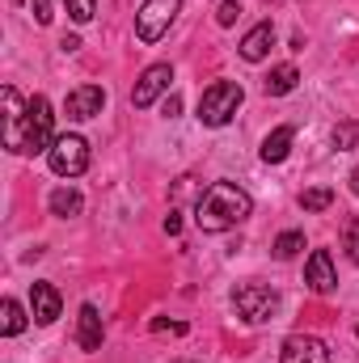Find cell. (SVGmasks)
I'll return each mask as SVG.
<instances>
[{
	"instance_id": "obj_9",
	"label": "cell",
	"mask_w": 359,
	"mask_h": 363,
	"mask_svg": "<svg viewBox=\"0 0 359 363\" xmlns=\"http://www.w3.org/2000/svg\"><path fill=\"white\" fill-rule=\"evenodd\" d=\"M101 106H106V89H101V85H77V89L68 93V101H64L68 118H77V123L101 114Z\"/></svg>"
},
{
	"instance_id": "obj_31",
	"label": "cell",
	"mask_w": 359,
	"mask_h": 363,
	"mask_svg": "<svg viewBox=\"0 0 359 363\" xmlns=\"http://www.w3.org/2000/svg\"><path fill=\"white\" fill-rule=\"evenodd\" d=\"M355 334H359V321H355Z\"/></svg>"
},
{
	"instance_id": "obj_2",
	"label": "cell",
	"mask_w": 359,
	"mask_h": 363,
	"mask_svg": "<svg viewBox=\"0 0 359 363\" xmlns=\"http://www.w3.org/2000/svg\"><path fill=\"white\" fill-rule=\"evenodd\" d=\"M4 144H9V152H21V157L51 152V144H55V114H51V101L43 93H34L26 101V114L13 127H4Z\"/></svg>"
},
{
	"instance_id": "obj_19",
	"label": "cell",
	"mask_w": 359,
	"mask_h": 363,
	"mask_svg": "<svg viewBox=\"0 0 359 363\" xmlns=\"http://www.w3.org/2000/svg\"><path fill=\"white\" fill-rule=\"evenodd\" d=\"M355 144H359V123L355 118H343V123L334 127V148H338V152H351Z\"/></svg>"
},
{
	"instance_id": "obj_5",
	"label": "cell",
	"mask_w": 359,
	"mask_h": 363,
	"mask_svg": "<svg viewBox=\"0 0 359 363\" xmlns=\"http://www.w3.org/2000/svg\"><path fill=\"white\" fill-rule=\"evenodd\" d=\"M233 308H237L250 325H263V321H270V317L279 313V291L267 287V283H241V287L233 291Z\"/></svg>"
},
{
	"instance_id": "obj_7",
	"label": "cell",
	"mask_w": 359,
	"mask_h": 363,
	"mask_svg": "<svg viewBox=\"0 0 359 363\" xmlns=\"http://www.w3.org/2000/svg\"><path fill=\"white\" fill-rule=\"evenodd\" d=\"M170 81H174V68H170V64H153V68H144L140 81H136V89H131V106H136V110H148L161 93L170 89Z\"/></svg>"
},
{
	"instance_id": "obj_21",
	"label": "cell",
	"mask_w": 359,
	"mask_h": 363,
	"mask_svg": "<svg viewBox=\"0 0 359 363\" xmlns=\"http://www.w3.org/2000/svg\"><path fill=\"white\" fill-rule=\"evenodd\" d=\"M4 110H9V114H4V127H13V123L26 114V101L17 97V89H13V85H4Z\"/></svg>"
},
{
	"instance_id": "obj_13",
	"label": "cell",
	"mask_w": 359,
	"mask_h": 363,
	"mask_svg": "<svg viewBox=\"0 0 359 363\" xmlns=\"http://www.w3.org/2000/svg\"><path fill=\"white\" fill-rule=\"evenodd\" d=\"M270 47H275V26H270V21H258V26L241 38V60L258 64V60H267Z\"/></svg>"
},
{
	"instance_id": "obj_14",
	"label": "cell",
	"mask_w": 359,
	"mask_h": 363,
	"mask_svg": "<svg viewBox=\"0 0 359 363\" xmlns=\"http://www.w3.org/2000/svg\"><path fill=\"white\" fill-rule=\"evenodd\" d=\"M292 140H296V131H292V127H275L267 140H263V161H267V165L287 161V152H292Z\"/></svg>"
},
{
	"instance_id": "obj_30",
	"label": "cell",
	"mask_w": 359,
	"mask_h": 363,
	"mask_svg": "<svg viewBox=\"0 0 359 363\" xmlns=\"http://www.w3.org/2000/svg\"><path fill=\"white\" fill-rule=\"evenodd\" d=\"M351 194H355V199H359V165H355V169H351Z\"/></svg>"
},
{
	"instance_id": "obj_8",
	"label": "cell",
	"mask_w": 359,
	"mask_h": 363,
	"mask_svg": "<svg viewBox=\"0 0 359 363\" xmlns=\"http://www.w3.org/2000/svg\"><path fill=\"white\" fill-rule=\"evenodd\" d=\"M279 363H330V351L313 334H292L279 351Z\"/></svg>"
},
{
	"instance_id": "obj_20",
	"label": "cell",
	"mask_w": 359,
	"mask_h": 363,
	"mask_svg": "<svg viewBox=\"0 0 359 363\" xmlns=\"http://www.w3.org/2000/svg\"><path fill=\"white\" fill-rule=\"evenodd\" d=\"M330 203H334V190H330V186H313V190L300 194V207H304V211H326Z\"/></svg>"
},
{
	"instance_id": "obj_28",
	"label": "cell",
	"mask_w": 359,
	"mask_h": 363,
	"mask_svg": "<svg viewBox=\"0 0 359 363\" xmlns=\"http://www.w3.org/2000/svg\"><path fill=\"white\" fill-rule=\"evenodd\" d=\"M165 233H170V237H178V233H182V216H178V211H170V216H165Z\"/></svg>"
},
{
	"instance_id": "obj_1",
	"label": "cell",
	"mask_w": 359,
	"mask_h": 363,
	"mask_svg": "<svg viewBox=\"0 0 359 363\" xmlns=\"http://www.w3.org/2000/svg\"><path fill=\"white\" fill-rule=\"evenodd\" d=\"M250 216H254V199L237 182H211L194 203V224L203 233H228Z\"/></svg>"
},
{
	"instance_id": "obj_24",
	"label": "cell",
	"mask_w": 359,
	"mask_h": 363,
	"mask_svg": "<svg viewBox=\"0 0 359 363\" xmlns=\"http://www.w3.org/2000/svg\"><path fill=\"white\" fill-rule=\"evenodd\" d=\"M237 17H241V4H237V0H220V13H216V21H220V26H233Z\"/></svg>"
},
{
	"instance_id": "obj_3",
	"label": "cell",
	"mask_w": 359,
	"mask_h": 363,
	"mask_svg": "<svg viewBox=\"0 0 359 363\" xmlns=\"http://www.w3.org/2000/svg\"><path fill=\"white\" fill-rule=\"evenodd\" d=\"M241 101H245V89L237 81H216L199 97V123L203 127H228L233 114L241 110Z\"/></svg>"
},
{
	"instance_id": "obj_17",
	"label": "cell",
	"mask_w": 359,
	"mask_h": 363,
	"mask_svg": "<svg viewBox=\"0 0 359 363\" xmlns=\"http://www.w3.org/2000/svg\"><path fill=\"white\" fill-rule=\"evenodd\" d=\"M21 330H26V308L9 296V300L0 304V334H4V338H17Z\"/></svg>"
},
{
	"instance_id": "obj_22",
	"label": "cell",
	"mask_w": 359,
	"mask_h": 363,
	"mask_svg": "<svg viewBox=\"0 0 359 363\" xmlns=\"http://www.w3.org/2000/svg\"><path fill=\"white\" fill-rule=\"evenodd\" d=\"M64 9H68V17H72L77 26L93 21V13H97V4H93V0H64Z\"/></svg>"
},
{
	"instance_id": "obj_16",
	"label": "cell",
	"mask_w": 359,
	"mask_h": 363,
	"mask_svg": "<svg viewBox=\"0 0 359 363\" xmlns=\"http://www.w3.org/2000/svg\"><path fill=\"white\" fill-rule=\"evenodd\" d=\"M296 81H300V72H296L292 64H279V68H270V77L263 81V89H267V97H283V93L296 89Z\"/></svg>"
},
{
	"instance_id": "obj_10",
	"label": "cell",
	"mask_w": 359,
	"mask_h": 363,
	"mask_svg": "<svg viewBox=\"0 0 359 363\" xmlns=\"http://www.w3.org/2000/svg\"><path fill=\"white\" fill-rule=\"evenodd\" d=\"M304 283H309L317 296H330V291L338 287V274H334V262H330L326 250H313V254H309V262H304Z\"/></svg>"
},
{
	"instance_id": "obj_29",
	"label": "cell",
	"mask_w": 359,
	"mask_h": 363,
	"mask_svg": "<svg viewBox=\"0 0 359 363\" xmlns=\"http://www.w3.org/2000/svg\"><path fill=\"white\" fill-rule=\"evenodd\" d=\"M60 47L72 55V51H81V38H77V34H64V43H60Z\"/></svg>"
},
{
	"instance_id": "obj_11",
	"label": "cell",
	"mask_w": 359,
	"mask_h": 363,
	"mask_svg": "<svg viewBox=\"0 0 359 363\" xmlns=\"http://www.w3.org/2000/svg\"><path fill=\"white\" fill-rule=\"evenodd\" d=\"M30 313H34L38 325H51L60 317V291L51 283H34L30 287Z\"/></svg>"
},
{
	"instance_id": "obj_12",
	"label": "cell",
	"mask_w": 359,
	"mask_h": 363,
	"mask_svg": "<svg viewBox=\"0 0 359 363\" xmlns=\"http://www.w3.org/2000/svg\"><path fill=\"white\" fill-rule=\"evenodd\" d=\"M77 347L101 351V313L93 304H81V313H77Z\"/></svg>"
},
{
	"instance_id": "obj_23",
	"label": "cell",
	"mask_w": 359,
	"mask_h": 363,
	"mask_svg": "<svg viewBox=\"0 0 359 363\" xmlns=\"http://www.w3.org/2000/svg\"><path fill=\"white\" fill-rule=\"evenodd\" d=\"M343 241H347V254H351V262H359V216H355V220H347V233H343Z\"/></svg>"
},
{
	"instance_id": "obj_25",
	"label": "cell",
	"mask_w": 359,
	"mask_h": 363,
	"mask_svg": "<svg viewBox=\"0 0 359 363\" xmlns=\"http://www.w3.org/2000/svg\"><path fill=\"white\" fill-rule=\"evenodd\" d=\"M34 17L38 26H51V0H34Z\"/></svg>"
},
{
	"instance_id": "obj_6",
	"label": "cell",
	"mask_w": 359,
	"mask_h": 363,
	"mask_svg": "<svg viewBox=\"0 0 359 363\" xmlns=\"http://www.w3.org/2000/svg\"><path fill=\"white\" fill-rule=\"evenodd\" d=\"M178 9H182V0H144L140 13H136V34H140V43H157V38L174 26Z\"/></svg>"
},
{
	"instance_id": "obj_15",
	"label": "cell",
	"mask_w": 359,
	"mask_h": 363,
	"mask_svg": "<svg viewBox=\"0 0 359 363\" xmlns=\"http://www.w3.org/2000/svg\"><path fill=\"white\" fill-rule=\"evenodd\" d=\"M51 216H60V220H68V216H81V207H85V199H81V190H72V186H60V190H51Z\"/></svg>"
},
{
	"instance_id": "obj_4",
	"label": "cell",
	"mask_w": 359,
	"mask_h": 363,
	"mask_svg": "<svg viewBox=\"0 0 359 363\" xmlns=\"http://www.w3.org/2000/svg\"><path fill=\"white\" fill-rule=\"evenodd\" d=\"M47 161H51L55 178H81L89 169V140L85 135H55Z\"/></svg>"
},
{
	"instance_id": "obj_26",
	"label": "cell",
	"mask_w": 359,
	"mask_h": 363,
	"mask_svg": "<svg viewBox=\"0 0 359 363\" xmlns=\"http://www.w3.org/2000/svg\"><path fill=\"white\" fill-rule=\"evenodd\" d=\"M178 110H182V97H178V93H170V97L161 101V114H165V118H174Z\"/></svg>"
},
{
	"instance_id": "obj_18",
	"label": "cell",
	"mask_w": 359,
	"mask_h": 363,
	"mask_svg": "<svg viewBox=\"0 0 359 363\" xmlns=\"http://www.w3.org/2000/svg\"><path fill=\"white\" fill-rule=\"evenodd\" d=\"M270 250H275L279 262H292V258L304 250V233H300V228H287V233H279V241H275Z\"/></svg>"
},
{
	"instance_id": "obj_27",
	"label": "cell",
	"mask_w": 359,
	"mask_h": 363,
	"mask_svg": "<svg viewBox=\"0 0 359 363\" xmlns=\"http://www.w3.org/2000/svg\"><path fill=\"white\" fill-rule=\"evenodd\" d=\"M153 330H157V334H165V330H170V334H186L182 321H153Z\"/></svg>"
}]
</instances>
